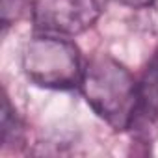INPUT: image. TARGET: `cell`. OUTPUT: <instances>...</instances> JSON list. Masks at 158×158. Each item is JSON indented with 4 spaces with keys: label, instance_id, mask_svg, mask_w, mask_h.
I'll return each mask as SVG.
<instances>
[{
    "label": "cell",
    "instance_id": "obj_1",
    "mask_svg": "<svg viewBox=\"0 0 158 158\" xmlns=\"http://www.w3.org/2000/svg\"><path fill=\"white\" fill-rule=\"evenodd\" d=\"M93 112L115 130H128L138 106V82L125 65L102 54L86 67L80 82Z\"/></svg>",
    "mask_w": 158,
    "mask_h": 158
},
{
    "label": "cell",
    "instance_id": "obj_2",
    "mask_svg": "<svg viewBox=\"0 0 158 158\" xmlns=\"http://www.w3.org/2000/svg\"><path fill=\"white\" fill-rule=\"evenodd\" d=\"M24 74L39 88L73 89L80 86L84 67L74 43L45 34L32 37L23 52Z\"/></svg>",
    "mask_w": 158,
    "mask_h": 158
},
{
    "label": "cell",
    "instance_id": "obj_3",
    "mask_svg": "<svg viewBox=\"0 0 158 158\" xmlns=\"http://www.w3.org/2000/svg\"><path fill=\"white\" fill-rule=\"evenodd\" d=\"M102 11L101 0H34L37 28L56 35H76L95 24Z\"/></svg>",
    "mask_w": 158,
    "mask_h": 158
},
{
    "label": "cell",
    "instance_id": "obj_4",
    "mask_svg": "<svg viewBox=\"0 0 158 158\" xmlns=\"http://www.w3.org/2000/svg\"><path fill=\"white\" fill-rule=\"evenodd\" d=\"M128 130L143 143L158 136V48L149 58L138 80V106Z\"/></svg>",
    "mask_w": 158,
    "mask_h": 158
},
{
    "label": "cell",
    "instance_id": "obj_5",
    "mask_svg": "<svg viewBox=\"0 0 158 158\" xmlns=\"http://www.w3.org/2000/svg\"><path fill=\"white\" fill-rule=\"evenodd\" d=\"M23 136V128L21 123L17 119L15 110L11 108L8 97H4L2 101V121H0V138H2V145H10V143H19Z\"/></svg>",
    "mask_w": 158,
    "mask_h": 158
},
{
    "label": "cell",
    "instance_id": "obj_6",
    "mask_svg": "<svg viewBox=\"0 0 158 158\" xmlns=\"http://www.w3.org/2000/svg\"><path fill=\"white\" fill-rule=\"evenodd\" d=\"M26 8V0H2V24L8 28L13 21H17Z\"/></svg>",
    "mask_w": 158,
    "mask_h": 158
},
{
    "label": "cell",
    "instance_id": "obj_7",
    "mask_svg": "<svg viewBox=\"0 0 158 158\" xmlns=\"http://www.w3.org/2000/svg\"><path fill=\"white\" fill-rule=\"evenodd\" d=\"M117 2H121L128 8H145V6H151L154 0H117Z\"/></svg>",
    "mask_w": 158,
    "mask_h": 158
}]
</instances>
